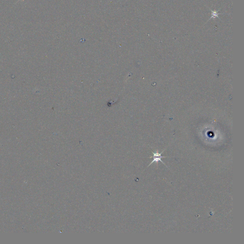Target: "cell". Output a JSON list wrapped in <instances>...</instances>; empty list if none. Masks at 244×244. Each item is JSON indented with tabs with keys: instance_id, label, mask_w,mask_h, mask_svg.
Masks as SVG:
<instances>
[{
	"instance_id": "1",
	"label": "cell",
	"mask_w": 244,
	"mask_h": 244,
	"mask_svg": "<svg viewBox=\"0 0 244 244\" xmlns=\"http://www.w3.org/2000/svg\"><path fill=\"white\" fill-rule=\"evenodd\" d=\"M164 150L163 151V152H162L160 153H159L158 152V151H157L156 153L153 152V157H151V158H153V160H152V161L151 163L149 164V165L148 166L151 165V164H152L153 163L156 162L157 164H158V162H161L162 163L164 164V165H165L166 167H168V166H166V164H165V163H164V162H163L162 161V160H161L162 158H167V157H162V156H161L162 154L164 152Z\"/></svg>"
}]
</instances>
